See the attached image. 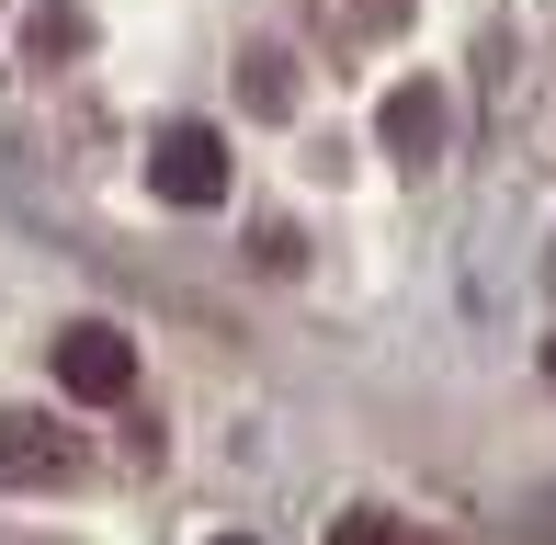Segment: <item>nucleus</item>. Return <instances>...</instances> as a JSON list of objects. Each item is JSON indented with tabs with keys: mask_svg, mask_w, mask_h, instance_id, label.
<instances>
[{
	"mask_svg": "<svg viewBox=\"0 0 556 545\" xmlns=\"http://www.w3.org/2000/svg\"><path fill=\"white\" fill-rule=\"evenodd\" d=\"M80 478V443L35 409H0V489H68Z\"/></svg>",
	"mask_w": 556,
	"mask_h": 545,
	"instance_id": "obj_4",
	"label": "nucleus"
},
{
	"mask_svg": "<svg viewBox=\"0 0 556 545\" xmlns=\"http://www.w3.org/2000/svg\"><path fill=\"white\" fill-rule=\"evenodd\" d=\"M352 23H375V35H397V23H409V0H352Z\"/></svg>",
	"mask_w": 556,
	"mask_h": 545,
	"instance_id": "obj_9",
	"label": "nucleus"
},
{
	"mask_svg": "<svg viewBox=\"0 0 556 545\" xmlns=\"http://www.w3.org/2000/svg\"><path fill=\"white\" fill-rule=\"evenodd\" d=\"M545 284H556V251H545Z\"/></svg>",
	"mask_w": 556,
	"mask_h": 545,
	"instance_id": "obj_11",
	"label": "nucleus"
},
{
	"mask_svg": "<svg viewBox=\"0 0 556 545\" xmlns=\"http://www.w3.org/2000/svg\"><path fill=\"white\" fill-rule=\"evenodd\" d=\"M216 545H250V534H216Z\"/></svg>",
	"mask_w": 556,
	"mask_h": 545,
	"instance_id": "obj_12",
	"label": "nucleus"
},
{
	"mask_svg": "<svg viewBox=\"0 0 556 545\" xmlns=\"http://www.w3.org/2000/svg\"><path fill=\"white\" fill-rule=\"evenodd\" d=\"M375 137H387L397 170H432L443 148H454V91H443V80H397L387 114H375Z\"/></svg>",
	"mask_w": 556,
	"mask_h": 545,
	"instance_id": "obj_2",
	"label": "nucleus"
},
{
	"mask_svg": "<svg viewBox=\"0 0 556 545\" xmlns=\"http://www.w3.org/2000/svg\"><path fill=\"white\" fill-rule=\"evenodd\" d=\"M545 386H556V341H545Z\"/></svg>",
	"mask_w": 556,
	"mask_h": 545,
	"instance_id": "obj_10",
	"label": "nucleus"
},
{
	"mask_svg": "<svg viewBox=\"0 0 556 545\" xmlns=\"http://www.w3.org/2000/svg\"><path fill=\"white\" fill-rule=\"evenodd\" d=\"M58 386L91 398V409H125L137 398V341H125L114 318H68L58 330Z\"/></svg>",
	"mask_w": 556,
	"mask_h": 545,
	"instance_id": "obj_1",
	"label": "nucleus"
},
{
	"mask_svg": "<svg viewBox=\"0 0 556 545\" xmlns=\"http://www.w3.org/2000/svg\"><path fill=\"white\" fill-rule=\"evenodd\" d=\"M250 262H262V272H295V262H307V228H285V216H262V228H250Z\"/></svg>",
	"mask_w": 556,
	"mask_h": 545,
	"instance_id": "obj_7",
	"label": "nucleus"
},
{
	"mask_svg": "<svg viewBox=\"0 0 556 545\" xmlns=\"http://www.w3.org/2000/svg\"><path fill=\"white\" fill-rule=\"evenodd\" d=\"M148 182H160L170 205H216V193H227V137H216V126H160Z\"/></svg>",
	"mask_w": 556,
	"mask_h": 545,
	"instance_id": "obj_3",
	"label": "nucleus"
},
{
	"mask_svg": "<svg viewBox=\"0 0 556 545\" xmlns=\"http://www.w3.org/2000/svg\"><path fill=\"white\" fill-rule=\"evenodd\" d=\"M239 91H250V114H295V58H285V46H250Z\"/></svg>",
	"mask_w": 556,
	"mask_h": 545,
	"instance_id": "obj_6",
	"label": "nucleus"
},
{
	"mask_svg": "<svg viewBox=\"0 0 556 545\" xmlns=\"http://www.w3.org/2000/svg\"><path fill=\"white\" fill-rule=\"evenodd\" d=\"M330 545H397V523H387V511H341Z\"/></svg>",
	"mask_w": 556,
	"mask_h": 545,
	"instance_id": "obj_8",
	"label": "nucleus"
},
{
	"mask_svg": "<svg viewBox=\"0 0 556 545\" xmlns=\"http://www.w3.org/2000/svg\"><path fill=\"white\" fill-rule=\"evenodd\" d=\"M80 46H91V12H80V0H35V12H23V58H35V68H68Z\"/></svg>",
	"mask_w": 556,
	"mask_h": 545,
	"instance_id": "obj_5",
	"label": "nucleus"
}]
</instances>
